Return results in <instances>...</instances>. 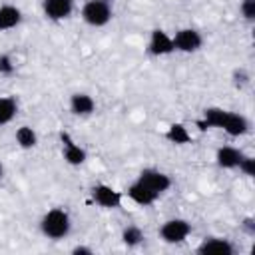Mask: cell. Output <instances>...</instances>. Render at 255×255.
<instances>
[{
  "label": "cell",
  "instance_id": "6da1fadb",
  "mask_svg": "<svg viewBox=\"0 0 255 255\" xmlns=\"http://www.w3.org/2000/svg\"><path fill=\"white\" fill-rule=\"evenodd\" d=\"M42 233L50 239H62L70 231V217L64 209H52L42 217Z\"/></svg>",
  "mask_w": 255,
  "mask_h": 255
},
{
  "label": "cell",
  "instance_id": "7a4b0ae2",
  "mask_svg": "<svg viewBox=\"0 0 255 255\" xmlns=\"http://www.w3.org/2000/svg\"><path fill=\"white\" fill-rule=\"evenodd\" d=\"M82 18L92 26H104L112 18V8L108 0H90L82 10Z\"/></svg>",
  "mask_w": 255,
  "mask_h": 255
},
{
  "label": "cell",
  "instance_id": "3957f363",
  "mask_svg": "<svg viewBox=\"0 0 255 255\" xmlns=\"http://www.w3.org/2000/svg\"><path fill=\"white\" fill-rule=\"evenodd\" d=\"M189 231H191V225L183 219H169L159 229L163 241H167V243H181L189 235Z\"/></svg>",
  "mask_w": 255,
  "mask_h": 255
},
{
  "label": "cell",
  "instance_id": "277c9868",
  "mask_svg": "<svg viewBox=\"0 0 255 255\" xmlns=\"http://www.w3.org/2000/svg\"><path fill=\"white\" fill-rule=\"evenodd\" d=\"M141 185H145L147 189H151L153 193H161V191H165L169 185H171V179L165 175V173H161V171H157V169H143L141 173H139V179H137Z\"/></svg>",
  "mask_w": 255,
  "mask_h": 255
},
{
  "label": "cell",
  "instance_id": "5b68a950",
  "mask_svg": "<svg viewBox=\"0 0 255 255\" xmlns=\"http://www.w3.org/2000/svg\"><path fill=\"white\" fill-rule=\"evenodd\" d=\"M171 40H173V46H175L177 50H181V52H195V50L201 46V36H199V32L193 30V28H183V30H179V32L175 34V38H171Z\"/></svg>",
  "mask_w": 255,
  "mask_h": 255
},
{
  "label": "cell",
  "instance_id": "8992f818",
  "mask_svg": "<svg viewBox=\"0 0 255 255\" xmlns=\"http://www.w3.org/2000/svg\"><path fill=\"white\" fill-rule=\"evenodd\" d=\"M94 199L102 207H120L122 203V193L112 189L110 185H96L94 187Z\"/></svg>",
  "mask_w": 255,
  "mask_h": 255
},
{
  "label": "cell",
  "instance_id": "52a82bcc",
  "mask_svg": "<svg viewBox=\"0 0 255 255\" xmlns=\"http://www.w3.org/2000/svg\"><path fill=\"white\" fill-rule=\"evenodd\" d=\"M74 8V0H44V12L52 20H62L70 16Z\"/></svg>",
  "mask_w": 255,
  "mask_h": 255
},
{
  "label": "cell",
  "instance_id": "ba28073f",
  "mask_svg": "<svg viewBox=\"0 0 255 255\" xmlns=\"http://www.w3.org/2000/svg\"><path fill=\"white\" fill-rule=\"evenodd\" d=\"M173 40L163 32V30H153L151 32V42H149V50L151 54L155 56H163V54H169L173 52Z\"/></svg>",
  "mask_w": 255,
  "mask_h": 255
},
{
  "label": "cell",
  "instance_id": "9c48e42d",
  "mask_svg": "<svg viewBox=\"0 0 255 255\" xmlns=\"http://www.w3.org/2000/svg\"><path fill=\"white\" fill-rule=\"evenodd\" d=\"M199 253L203 255H211V253H217V255H231L233 253V245L227 241V239H219V237H211V239H205L199 249Z\"/></svg>",
  "mask_w": 255,
  "mask_h": 255
},
{
  "label": "cell",
  "instance_id": "30bf717a",
  "mask_svg": "<svg viewBox=\"0 0 255 255\" xmlns=\"http://www.w3.org/2000/svg\"><path fill=\"white\" fill-rule=\"evenodd\" d=\"M221 128H223L229 135H241V133L247 131L249 124H247V120H245L243 116L233 114V112H225V118H223Z\"/></svg>",
  "mask_w": 255,
  "mask_h": 255
},
{
  "label": "cell",
  "instance_id": "8fae6325",
  "mask_svg": "<svg viewBox=\"0 0 255 255\" xmlns=\"http://www.w3.org/2000/svg\"><path fill=\"white\" fill-rule=\"evenodd\" d=\"M60 137H62V141H64V157H66V161L72 163V165H80V163L86 159V151H84L82 147H78V145L70 139L68 133L62 131Z\"/></svg>",
  "mask_w": 255,
  "mask_h": 255
},
{
  "label": "cell",
  "instance_id": "7c38bea8",
  "mask_svg": "<svg viewBox=\"0 0 255 255\" xmlns=\"http://www.w3.org/2000/svg\"><path fill=\"white\" fill-rule=\"evenodd\" d=\"M128 197H129L131 201L139 203V205H149V203H153V201L157 199V193H153L151 189H147L145 185H141L139 181H135V183L128 189Z\"/></svg>",
  "mask_w": 255,
  "mask_h": 255
},
{
  "label": "cell",
  "instance_id": "4fadbf2b",
  "mask_svg": "<svg viewBox=\"0 0 255 255\" xmlns=\"http://www.w3.org/2000/svg\"><path fill=\"white\" fill-rule=\"evenodd\" d=\"M70 108L76 116H88V114L94 112L96 104L88 94H74L72 100H70Z\"/></svg>",
  "mask_w": 255,
  "mask_h": 255
},
{
  "label": "cell",
  "instance_id": "5bb4252c",
  "mask_svg": "<svg viewBox=\"0 0 255 255\" xmlns=\"http://www.w3.org/2000/svg\"><path fill=\"white\" fill-rule=\"evenodd\" d=\"M241 151L239 149H235V147H231V145H225V147H219L217 149V163L221 165V167H237L239 165V161H241Z\"/></svg>",
  "mask_w": 255,
  "mask_h": 255
},
{
  "label": "cell",
  "instance_id": "9a60e30c",
  "mask_svg": "<svg viewBox=\"0 0 255 255\" xmlns=\"http://www.w3.org/2000/svg\"><path fill=\"white\" fill-rule=\"evenodd\" d=\"M22 14L16 6H2L0 8V32L2 30H10L20 22Z\"/></svg>",
  "mask_w": 255,
  "mask_h": 255
},
{
  "label": "cell",
  "instance_id": "2e32d148",
  "mask_svg": "<svg viewBox=\"0 0 255 255\" xmlns=\"http://www.w3.org/2000/svg\"><path fill=\"white\" fill-rule=\"evenodd\" d=\"M16 100L14 98H0V126L8 124L16 116Z\"/></svg>",
  "mask_w": 255,
  "mask_h": 255
},
{
  "label": "cell",
  "instance_id": "e0dca14e",
  "mask_svg": "<svg viewBox=\"0 0 255 255\" xmlns=\"http://www.w3.org/2000/svg\"><path fill=\"white\" fill-rule=\"evenodd\" d=\"M165 137H167L169 141H173V143H189V141H191L189 131H187L181 124H173V126H169Z\"/></svg>",
  "mask_w": 255,
  "mask_h": 255
},
{
  "label": "cell",
  "instance_id": "ac0fdd59",
  "mask_svg": "<svg viewBox=\"0 0 255 255\" xmlns=\"http://www.w3.org/2000/svg\"><path fill=\"white\" fill-rule=\"evenodd\" d=\"M16 139H18V143H20L22 147H34V145H36V133H34V129L28 128V126H22V128L16 131Z\"/></svg>",
  "mask_w": 255,
  "mask_h": 255
},
{
  "label": "cell",
  "instance_id": "d6986e66",
  "mask_svg": "<svg viewBox=\"0 0 255 255\" xmlns=\"http://www.w3.org/2000/svg\"><path fill=\"white\" fill-rule=\"evenodd\" d=\"M141 241H143V233H141L137 227H128V229L124 231V243H126V245L133 247V245H137V243H141Z\"/></svg>",
  "mask_w": 255,
  "mask_h": 255
},
{
  "label": "cell",
  "instance_id": "ffe728a7",
  "mask_svg": "<svg viewBox=\"0 0 255 255\" xmlns=\"http://www.w3.org/2000/svg\"><path fill=\"white\" fill-rule=\"evenodd\" d=\"M241 12L247 20H253L255 18V0H243L241 2Z\"/></svg>",
  "mask_w": 255,
  "mask_h": 255
},
{
  "label": "cell",
  "instance_id": "44dd1931",
  "mask_svg": "<svg viewBox=\"0 0 255 255\" xmlns=\"http://www.w3.org/2000/svg\"><path fill=\"white\" fill-rule=\"evenodd\" d=\"M239 167H241L247 175H253V173H255V167H253V159H251V157H241Z\"/></svg>",
  "mask_w": 255,
  "mask_h": 255
},
{
  "label": "cell",
  "instance_id": "7402d4cb",
  "mask_svg": "<svg viewBox=\"0 0 255 255\" xmlns=\"http://www.w3.org/2000/svg\"><path fill=\"white\" fill-rule=\"evenodd\" d=\"M12 70H14V66H12V62H10V56L2 54V56H0V72H4V74H10Z\"/></svg>",
  "mask_w": 255,
  "mask_h": 255
},
{
  "label": "cell",
  "instance_id": "603a6c76",
  "mask_svg": "<svg viewBox=\"0 0 255 255\" xmlns=\"http://www.w3.org/2000/svg\"><path fill=\"white\" fill-rule=\"evenodd\" d=\"M74 253H76V255H80V253H92V249H88V247H76Z\"/></svg>",
  "mask_w": 255,
  "mask_h": 255
}]
</instances>
